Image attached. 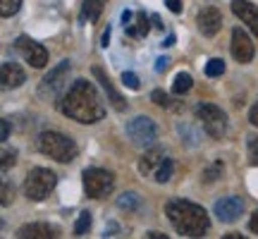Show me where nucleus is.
<instances>
[{"label":"nucleus","instance_id":"nucleus-1","mask_svg":"<svg viewBox=\"0 0 258 239\" xmlns=\"http://www.w3.org/2000/svg\"><path fill=\"white\" fill-rule=\"evenodd\" d=\"M60 110L70 119H77L82 125H96L105 117V105H103L101 96L96 91V86L86 79H77L70 86V91L64 93Z\"/></svg>","mask_w":258,"mask_h":239},{"label":"nucleus","instance_id":"nucleus-2","mask_svg":"<svg viewBox=\"0 0 258 239\" xmlns=\"http://www.w3.org/2000/svg\"><path fill=\"white\" fill-rule=\"evenodd\" d=\"M165 213L172 222V227L184 237H203L211 230V218L199 203L172 199V201L165 203Z\"/></svg>","mask_w":258,"mask_h":239},{"label":"nucleus","instance_id":"nucleus-3","mask_svg":"<svg viewBox=\"0 0 258 239\" xmlns=\"http://www.w3.org/2000/svg\"><path fill=\"white\" fill-rule=\"evenodd\" d=\"M38 151L57 163H72L77 158V144L60 132H43L38 137Z\"/></svg>","mask_w":258,"mask_h":239},{"label":"nucleus","instance_id":"nucleus-4","mask_svg":"<svg viewBox=\"0 0 258 239\" xmlns=\"http://www.w3.org/2000/svg\"><path fill=\"white\" fill-rule=\"evenodd\" d=\"M172 170H175V163L165 156V151H160V148H151L146 151L141 160H139V172L144 177H151V180H156V182L165 184L172 180Z\"/></svg>","mask_w":258,"mask_h":239},{"label":"nucleus","instance_id":"nucleus-5","mask_svg":"<svg viewBox=\"0 0 258 239\" xmlns=\"http://www.w3.org/2000/svg\"><path fill=\"white\" fill-rule=\"evenodd\" d=\"M57 175L48 167H34L29 170L27 180H24V196L29 201H43L48 194L55 189Z\"/></svg>","mask_w":258,"mask_h":239},{"label":"nucleus","instance_id":"nucleus-6","mask_svg":"<svg viewBox=\"0 0 258 239\" xmlns=\"http://www.w3.org/2000/svg\"><path fill=\"white\" fill-rule=\"evenodd\" d=\"M194 115L201 122L203 132H206L208 137L222 139L227 134V115H225L218 105H213V103H199V105L194 108Z\"/></svg>","mask_w":258,"mask_h":239},{"label":"nucleus","instance_id":"nucleus-7","mask_svg":"<svg viewBox=\"0 0 258 239\" xmlns=\"http://www.w3.org/2000/svg\"><path fill=\"white\" fill-rule=\"evenodd\" d=\"M70 70H72L70 60H62L57 67H53V70L43 77L41 86H38V96H41V98H46V101H55L57 96L64 91V86H67Z\"/></svg>","mask_w":258,"mask_h":239},{"label":"nucleus","instance_id":"nucleus-8","mask_svg":"<svg viewBox=\"0 0 258 239\" xmlns=\"http://www.w3.org/2000/svg\"><path fill=\"white\" fill-rule=\"evenodd\" d=\"M84 192L89 194L91 199H105L115 187L112 172L103 170V167H86L84 170Z\"/></svg>","mask_w":258,"mask_h":239},{"label":"nucleus","instance_id":"nucleus-9","mask_svg":"<svg viewBox=\"0 0 258 239\" xmlns=\"http://www.w3.org/2000/svg\"><path fill=\"white\" fill-rule=\"evenodd\" d=\"M127 137L132 139V144L134 146H153L158 139V129L153 125V119L146 117V115H139V117L129 119L127 122Z\"/></svg>","mask_w":258,"mask_h":239},{"label":"nucleus","instance_id":"nucleus-10","mask_svg":"<svg viewBox=\"0 0 258 239\" xmlns=\"http://www.w3.org/2000/svg\"><path fill=\"white\" fill-rule=\"evenodd\" d=\"M15 48H17L19 55L24 57V63H29L31 67H36V70L46 67V63H48V50L41 46V43H36L34 38L19 36L17 41H15Z\"/></svg>","mask_w":258,"mask_h":239},{"label":"nucleus","instance_id":"nucleus-11","mask_svg":"<svg viewBox=\"0 0 258 239\" xmlns=\"http://www.w3.org/2000/svg\"><path fill=\"white\" fill-rule=\"evenodd\" d=\"M196 24H199V31H201L203 36H215L222 27V15L218 8H213V5H206V8L199 10V15H196Z\"/></svg>","mask_w":258,"mask_h":239},{"label":"nucleus","instance_id":"nucleus-12","mask_svg":"<svg viewBox=\"0 0 258 239\" xmlns=\"http://www.w3.org/2000/svg\"><path fill=\"white\" fill-rule=\"evenodd\" d=\"M253 43H251L249 34L244 31V29H234L232 31V55H234V60L241 65H249L251 60H253Z\"/></svg>","mask_w":258,"mask_h":239},{"label":"nucleus","instance_id":"nucleus-13","mask_svg":"<svg viewBox=\"0 0 258 239\" xmlns=\"http://www.w3.org/2000/svg\"><path fill=\"white\" fill-rule=\"evenodd\" d=\"M241 211H244L241 196H225V199H220V201H215V206H213V213L218 215V220L220 222L239 220Z\"/></svg>","mask_w":258,"mask_h":239},{"label":"nucleus","instance_id":"nucleus-14","mask_svg":"<svg viewBox=\"0 0 258 239\" xmlns=\"http://www.w3.org/2000/svg\"><path fill=\"white\" fill-rule=\"evenodd\" d=\"M232 12L251 29L253 36H258V5L251 0H232Z\"/></svg>","mask_w":258,"mask_h":239},{"label":"nucleus","instance_id":"nucleus-15","mask_svg":"<svg viewBox=\"0 0 258 239\" xmlns=\"http://www.w3.org/2000/svg\"><path fill=\"white\" fill-rule=\"evenodd\" d=\"M93 77H96V79L101 82L103 91L108 93V101H110V105H112V108H115V110H117V112H124V110H127V103H124V98H122V96H120V91H117V89L112 86L110 77H108V74L103 72V67H98V65H96V67H93Z\"/></svg>","mask_w":258,"mask_h":239},{"label":"nucleus","instance_id":"nucleus-16","mask_svg":"<svg viewBox=\"0 0 258 239\" xmlns=\"http://www.w3.org/2000/svg\"><path fill=\"white\" fill-rule=\"evenodd\" d=\"M60 230L48 225V222H29V225H22L17 230V237L19 239H50V237H57Z\"/></svg>","mask_w":258,"mask_h":239},{"label":"nucleus","instance_id":"nucleus-17","mask_svg":"<svg viewBox=\"0 0 258 239\" xmlns=\"http://www.w3.org/2000/svg\"><path fill=\"white\" fill-rule=\"evenodd\" d=\"M0 79H3V86H5V89H17V86H22V84L27 82V74H24V70H22L17 63H3V67H0Z\"/></svg>","mask_w":258,"mask_h":239},{"label":"nucleus","instance_id":"nucleus-18","mask_svg":"<svg viewBox=\"0 0 258 239\" xmlns=\"http://www.w3.org/2000/svg\"><path fill=\"white\" fill-rule=\"evenodd\" d=\"M148 29H151V24H148V15H146V12H141V10H139L137 15L132 17V22H129V24H124L127 36H132V38H144L148 34Z\"/></svg>","mask_w":258,"mask_h":239},{"label":"nucleus","instance_id":"nucleus-19","mask_svg":"<svg viewBox=\"0 0 258 239\" xmlns=\"http://www.w3.org/2000/svg\"><path fill=\"white\" fill-rule=\"evenodd\" d=\"M105 3H108V0H84L82 19H84V22H96V19L101 17Z\"/></svg>","mask_w":258,"mask_h":239},{"label":"nucleus","instance_id":"nucleus-20","mask_svg":"<svg viewBox=\"0 0 258 239\" xmlns=\"http://www.w3.org/2000/svg\"><path fill=\"white\" fill-rule=\"evenodd\" d=\"M194 86V79L189 72H179L175 77V84H172V91L177 93V96H182V93H186L189 89Z\"/></svg>","mask_w":258,"mask_h":239},{"label":"nucleus","instance_id":"nucleus-21","mask_svg":"<svg viewBox=\"0 0 258 239\" xmlns=\"http://www.w3.org/2000/svg\"><path fill=\"white\" fill-rule=\"evenodd\" d=\"M117 206H120L122 211H139V206H141V199H139V194L127 192V194H122L120 199H117Z\"/></svg>","mask_w":258,"mask_h":239},{"label":"nucleus","instance_id":"nucleus-22","mask_svg":"<svg viewBox=\"0 0 258 239\" xmlns=\"http://www.w3.org/2000/svg\"><path fill=\"white\" fill-rule=\"evenodd\" d=\"M89 227H91V213H89V211L79 213L77 225H74V234H77V237H82V234H86V232H89Z\"/></svg>","mask_w":258,"mask_h":239},{"label":"nucleus","instance_id":"nucleus-23","mask_svg":"<svg viewBox=\"0 0 258 239\" xmlns=\"http://www.w3.org/2000/svg\"><path fill=\"white\" fill-rule=\"evenodd\" d=\"M246 156H249L251 165H258V134L246 137Z\"/></svg>","mask_w":258,"mask_h":239},{"label":"nucleus","instance_id":"nucleus-24","mask_svg":"<svg viewBox=\"0 0 258 239\" xmlns=\"http://www.w3.org/2000/svg\"><path fill=\"white\" fill-rule=\"evenodd\" d=\"M19 8H22V0H0V15H3V17L17 15Z\"/></svg>","mask_w":258,"mask_h":239},{"label":"nucleus","instance_id":"nucleus-25","mask_svg":"<svg viewBox=\"0 0 258 239\" xmlns=\"http://www.w3.org/2000/svg\"><path fill=\"white\" fill-rule=\"evenodd\" d=\"M179 137H182V141H186L189 146H196L199 144V132H194L189 125H179Z\"/></svg>","mask_w":258,"mask_h":239},{"label":"nucleus","instance_id":"nucleus-26","mask_svg":"<svg viewBox=\"0 0 258 239\" xmlns=\"http://www.w3.org/2000/svg\"><path fill=\"white\" fill-rule=\"evenodd\" d=\"M222 72H225V60H220V57H213V60H208V63H206V74H208V77H220Z\"/></svg>","mask_w":258,"mask_h":239},{"label":"nucleus","instance_id":"nucleus-27","mask_svg":"<svg viewBox=\"0 0 258 239\" xmlns=\"http://www.w3.org/2000/svg\"><path fill=\"white\" fill-rule=\"evenodd\" d=\"M220 175H222V163H220V160H215L211 167H206V170H203L201 180H203V182H215Z\"/></svg>","mask_w":258,"mask_h":239},{"label":"nucleus","instance_id":"nucleus-28","mask_svg":"<svg viewBox=\"0 0 258 239\" xmlns=\"http://www.w3.org/2000/svg\"><path fill=\"white\" fill-rule=\"evenodd\" d=\"M15 160H17V151H15V148H12V151L5 148V151H3V172H8L10 165H15Z\"/></svg>","mask_w":258,"mask_h":239},{"label":"nucleus","instance_id":"nucleus-29","mask_svg":"<svg viewBox=\"0 0 258 239\" xmlns=\"http://www.w3.org/2000/svg\"><path fill=\"white\" fill-rule=\"evenodd\" d=\"M151 101L156 103V105H160V108H167V105H170V96H167L165 91L156 89V91L151 93Z\"/></svg>","mask_w":258,"mask_h":239},{"label":"nucleus","instance_id":"nucleus-30","mask_svg":"<svg viewBox=\"0 0 258 239\" xmlns=\"http://www.w3.org/2000/svg\"><path fill=\"white\" fill-rule=\"evenodd\" d=\"M122 84H124L127 89H132V91H137L139 86H141V84H139V77L134 72H124V74H122Z\"/></svg>","mask_w":258,"mask_h":239},{"label":"nucleus","instance_id":"nucleus-31","mask_svg":"<svg viewBox=\"0 0 258 239\" xmlns=\"http://www.w3.org/2000/svg\"><path fill=\"white\" fill-rule=\"evenodd\" d=\"M12 194H15V189H10L8 180H3V199H0V203H3V206H8L10 199H12Z\"/></svg>","mask_w":258,"mask_h":239},{"label":"nucleus","instance_id":"nucleus-32","mask_svg":"<svg viewBox=\"0 0 258 239\" xmlns=\"http://www.w3.org/2000/svg\"><path fill=\"white\" fill-rule=\"evenodd\" d=\"M165 5H167V10H170V12H175V15L182 12V3H179V0H165Z\"/></svg>","mask_w":258,"mask_h":239},{"label":"nucleus","instance_id":"nucleus-33","mask_svg":"<svg viewBox=\"0 0 258 239\" xmlns=\"http://www.w3.org/2000/svg\"><path fill=\"white\" fill-rule=\"evenodd\" d=\"M170 67V57H158L156 60V72H165Z\"/></svg>","mask_w":258,"mask_h":239},{"label":"nucleus","instance_id":"nucleus-34","mask_svg":"<svg viewBox=\"0 0 258 239\" xmlns=\"http://www.w3.org/2000/svg\"><path fill=\"white\" fill-rule=\"evenodd\" d=\"M249 230L253 232V234H258V211L251 215V220H249Z\"/></svg>","mask_w":258,"mask_h":239},{"label":"nucleus","instance_id":"nucleus-35","mask_svg":"<svg viewBox=\"0 0 258 239\" xmlns=\"http://www.w3.org/2000/svg\"><path fill=\"white\" fill-rule=\"evenodd\" d=\"M249 119H251V125H253V127H258V101H256V105L251 108V112H249Z\"/></svg>","mask_w":258,"mask_h":239},{"label":"nucleus","instance_id":"nucleus-36","mask_svg":"<svg viewBox=\"0 0 258 239\" xmlns=\"http://www.w3.org/2000/svg\"><path fill=\"white\" fill-rule=\"evenodd\" d=\"M10 139V119L3 117V141H8Z\"/></svg>","mask_w":258,"mask_h":239},{"label":"nucleus","instance_id":"nucleus-37","mask_svg":"<svg viewBox=\"0 0 258 239\" xmlns=\"http://www.w3.org/2000/svg\"><path fill=\"white\" fill-rule=\"evenodd\" d=\"M110 34H112V27H110V24H108V29L103 31V43H101L103 48H108V41H110Z\"/></svg>","mask_w":258,"mask_h":239},{"label":"nucleus","instance_id":"nucleus-38","mask_svg":"<svg viewBox=\"0 0 258 239\" xmlns=\"http://www.w3.org/2000/svg\"><path fill=\"white\" fill-rule=\"evenodd\" d=\"M160 46H163V48H170V46H175V36H172V34H170V36H167L165 41H163V43H160Z\"/></svg>","mask_w":258,"mask_h":239},{"label":"nucleus","instance_id":"nucleus-39","mask_svg":"<svg viewBox=\"0 0 258 239\" xmlns=\"http://www.w3.org/2000/svg\"><path fill=\"white\" fill-rule=\"evenodd\" d=\"M146 237H151V239H165V234H163V232H148Z\"/></svg>","mask_w":258,"mask_h":239}]
</instances>
